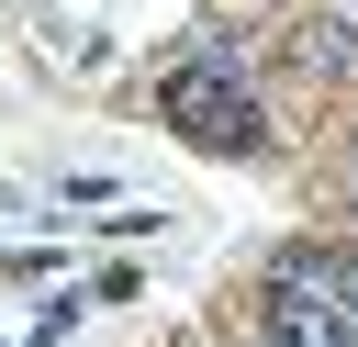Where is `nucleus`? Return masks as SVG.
Segmentation results:
<instances>
[{"instance_id": "obj_1", "label": "nucleus", "mask_w": 358, "mask_h": 347, "mask_svg": "<svg viewBox=\"0 0 358 347\" xmlns=\"http://www.w3.org/2000/svg\"><path fill=\"white\" fill-rule=\"evenodd\" d=\"M257 336H268V347H358V325L324 302V280H280V269H268V291H257Z\"/></svg>"}, {"instance_id": "obj_2", "label": "nucleus", "mask_w": 358, "mask_h": 347, "mask_svg": "<svg viewBox=\"0 0 358 347\" xmlns=\"http://www.w3.org/2000/svg\"><path fill=\"white\" fill-rule=\"evenodd\" d=\"M291 67H302V78H347V67H358V11L336 0L324 22H302V34H291Z\"/></svg>"}, {"instance_id": "obj_3", "label": "nucleus", "mask_w": 358, "mask_h": 347, "mask_svg": "<svg viewBox=\"0 0 358 347\" xmlns=\"http://www.w3.org/2000/svg\"><path fill=\"white\" fill-rule=\"evenodd\" d=\"M280 280H324V302L358 325V246H291V257H280Z\"/></svg>"}, {"instance_id": "obj_4", "label": "nucleus", "mask_w": 358, "mask_h": 347, "mask_svg": "<svg viewBox=\"0 0 358 347\" xmlns=\"http://www.w3.org/2000/svg\"><path fill=\"white\" fill-rule=\"evenodd\" d=\"M347 213H358V146H347Z\"/></svg>"}, {"instance_id": "obj_5", "label": "nucleus", "mask_w": 358, "mask_h": 347, "mask_svg": "<svg viewBox=\"0 0 358 347\" xmlns=\"http://www.w3.org/2000/svg\"><path fill=\"white\" fill-rule=\"evenodd\" d=\"M347 11H358V0H347Z\"/></svg>"}]
</instances>
